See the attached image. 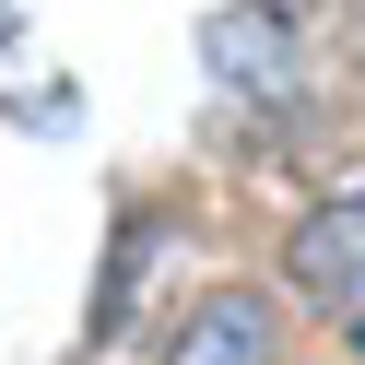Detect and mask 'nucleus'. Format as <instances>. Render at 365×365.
Wrapping results in <instances>:
<instances>
[{"instance_id":"obj_2","label":"nucleus","mask_w":365,"mask_h":365,"mask_svg":"<svg viewBox=\"0 0 365 365\" xmlns=\"http://www.w3.org/2000/svg\"><path fill=\"white\" fill-rule=\"evenodd\" d=\"M165 365H283V307L259 283H212L189 307V330L165 341Z\"/></svg>"},{"instance_id":"obj_4","label":"nucleus","mask_w":365,"mask_h":365,"mask_svg":"<svg viewBox=\"0 0 365 365\" xmlns=\"http://www.w3.org/2000/svg\"><path fill=\"white\" fill-rule=\"evenodd\" d=\"M12 36H24V0H0V48H12Z\"/></svg>"},{"instance_id":"obj_1","label":"nucleus","mask_w":365,"mask_h":365,"mask_svg":"<svg viewBox=\"0 0 365 365\" xmlns=\"http://www.w3.org/2000/svg\"><path fill=\"white\" fill-rule=\"evenodd\" d=\"M283 283L307 294L318 318H365V177L330 189V200L283 236Z\"/></svg>"},{"instance_id":"obj_3","label":"nucleus","mask_w":365,"mask_h":365,"mask_svg":"<svg viewBox=\"0 0 365 365\" xmlns=\"http://www.w3.org/2000/svg\"><path fill=\"white\" fill-rule=\"evenodd\" d=\"M200 59H212L236 95H294V36L271 0H236V12H212L200 24Z\"/></svg>"}]
</instances>
